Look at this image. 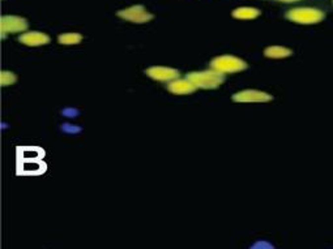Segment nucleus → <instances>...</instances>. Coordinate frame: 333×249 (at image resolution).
<instances>
[{
	"instance_id": "f257e3e1",
	"label": "nucleus",
	"mask_w": 333,
	"mask_h": 249,
	"mask_svg": "<svg viewBox=\"0 0 333 249\" xmlns=\"http://www.w3.org/2000/svg\"><path fill=\"white\" fill-rule=\"evenodd\" d=\"M187 78L200 89H217L225 81V74L218 71H205V72H191Z\"/></svg>"
},
{
	"instance_id": "f03ea898",
	"label": "nucleus",
	"mask_w": 333,
	"mask_h": 249,
	"mask_svg": "<svg viewBox=\"0 0 333 249\" xmlns=\"http://www.w3.org/2000/svg\"><path fill=\"white\" fill-rule=\"evenodd\" d=\"M286 19L295 24L311 25L322 21L324 19V13L316 8H294L286 13Z\"/></svg>"
},
{
	"instance_id": "7ed1b4c3",
	"label": "nucleus",
	"mask_w": 333,
	"mask_h": 249,
	"mask_svg": "<svg viewBox=\"0 0 333 249\" xmlns=\"http://www.w3.org/2000/svg\"><path fill=\"white\" fill-rule=\"evenodd\" d=\"M212 70L218 71L221 73H235L241 72L247 68V63L242 59L233 55H222L218 58H214L210 63Z\"/></svg>"
},
{
	"instance_id": "20e7f679",
	"label": "nucleus",
	"mask_w": 333,
	"mask_h": 249,
	"mask_svg": "<svg viewBox=\"0 0 333 249\" xmlns=\"http://www.w3.org/2000/svg\"><path fill=\"white\" fill-rule=\"evenodd\" d=\"M117 15L125 21L135 22V24H145V22L153 20L154 17L143 5H132V7L119 11Z\"/></svg>"
},
{
	"instance_id": "39448f33",
	"label": "nucleus",
	"mask_w": 333,
	"mask_h": 249,
	"mask_svg": "<svg viewBox=\"0 0 333 249\" xmlns=\"http://www.w3.org/2000/svg\"><path fill=\"white\" fill-rule=\"evenodd\" d=\"M273 97L261 90L249 89V90H242L239 93H235L233 96V101L238 103H265L272 101Z\"/></svg>"
},
{
	"instance_id": "423d86ee",
	"label": "nucleus",
	"mask_w": 333,
	"mask_h": 249,
	"mask_svg": "<svg viewBox=\"0 0 333 249\" xmlns=\"http://www.w3.org/2000/svg\"><path fill=\"white\" fill-rule=\"evenodd\" d=\"M1 37H5V33H19L28 29V22L19 16H3L1 21Z\"/></svg>"
},
{
	"instance_id": "0eeeda50",
	"label": "nucleus",
	"mask_w": 333,
	"mask_h": 249,
	"mask_svg": "<svg viewBox=\"0 0 333 249\" xmlns=\"http://www.w3.org/2000/svg\"><path fill=\"white\" fill-rule=\"evenodd\" d=\"M145 73L153 80L168 81V82L178 80L179 77V72L170 67H150L145 71Z\"/></svg>"
},
{
	"instance_id": "6e6552de",
	"label": "nucleus",
	"mask_w": 333,
	"mask_h": 249,
	"mask_svg": "<svg viewBox=\"0 0 333 249\" xmlns=\"http://www.w3.org/2000/svg\"><path fill=\"white\" fill-rule=\"evenodd\" d=\"M19 40L22 44L30 46V47H37L43 46L50 42V37L47 34L41 33V32H26L19 37Z\"/></svg>"
},
{
	"instance_id": "1a4fd4ad",
	"label": "nucleus",
	"mask_w": 333,
	"mask_h": 249,
	"mask_svg": "<svg viewBox=\"0 0 333 249\" xmlns=\"http://www.w3.org/2000/svg\"><path fill=\"white\" fill-rule=\"evenodd\" d=\"M167 89L168 92L176 94V96H187V94L194 93L198 88L188 78H178V80L171 81L167 85Z\"/></svg>"
},
{
	"instance_id": "9d476101",
	"label": "nucleus",
	"mask_w": 333,
	"mask_h": 249,
	"mask_svg": "<svg viewBox=\"0 0 333 249\" xmlns=\"http://www.w3.org/2000/svg\"><path fill=\"white\" fill-rule=\"evenodd\" d=\"M260 15V11L252 7H241L233 11V17L238 20H253Z\"/></svg>"
},
{
	"instance_id": "9b49d317",
	"label": "nucleus",
	"mask_w": 333,
	"mask_h": 249,
	"mask_svg": "<svg viewBox=\"0 0 333 249\" xmlns=\"http://www.w3.org/2000/svg\"><path fill=\"white\" fill-rule=\"evenodd\" d=\"M293 54L291 50L286 47H282V46H271V47H267L264 50V55L267 58L271 59H282L288 58Z\"/></svg>"
},
{
	"instance_id": "f8f14e48",
	"label": "nucleus",
	"mask_w": 333,
	"mask_h": 249,
	"mask_svg": "<svg viewBox=\"0 0 333 249\" xmlns=\"http://www.w3.org/2000/svg\"><path fill=\"white\" fill-rule=\"evenodd\" d=\"M58 40L60 44L71 46V44L80 43L81 40H83V36L79 33H66V34H62V36H59Z\"/></svg>"
},
{
	"instance_id": "ddd939ff",
	"label": "nucleus",
	"mask_w": 333,
	"mask_h": 249,
	"mask_svg": "<svg viewBox=\"0 0 333 249\" xmlns=\"http://www.w3.org/2000/svg\"><path fill=\"white\" fill-rule=\"evenodd\" d=\"M17 77L15 73H12L9 71H3L0 73V82H1V86H9V85L15 84Z\"/></svg>"
},
{
	"instance_id": "4468645a",
	"label": "nucleus",
	"mask_w": 333,
	"mask_h": 249,
	"mask_svg": "<svg viewBox=\"0 0 333 249\" xmlns=\"http://www.w3.org/2000/svg\"><path fill=\"white\" fill-rule=\"evenodd\" d=\"M250 249H275V247L272 246L269 242H267V240H259Z\"/></svg>"
},
{
	"instance_id": "2eb2a0df",
	"label": "nucleus",
	"mask_w": 333,
	"mask_h": 249,
	"mask_svg": "<svg viewBox=\"0 0 333 249\" xmlns=\"http://www.w3.org/2000/svg\"><path fill=\"white\" fill-rule=\"evenodd\" d=\"M281 1H296V0H281Z\"/></svg>"
}]
</instances>
